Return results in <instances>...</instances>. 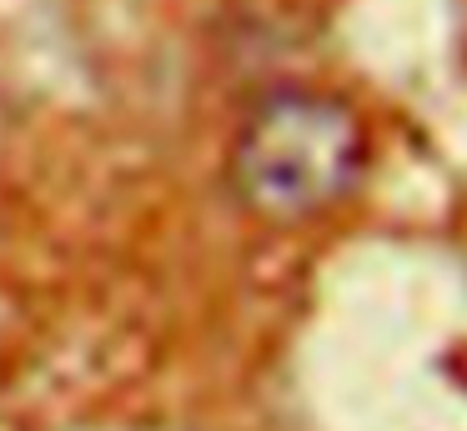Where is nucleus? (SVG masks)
I'll return each instance as SVG.
<instances>
[{"label": "nucleus", "instance_id": "obj_1", "mask_svg": "<svg viewBox=\"0 0 467 431\" xmlns=\"http://www.w3.org/2000/svg\"><path fill=\"white\" fill-rule=\"evenodd\" d=\"M372 140L352 100L317 86L266 90L236 126L226 176L266 226H302L337 210L367 176Z\"/></svg>", "mask_w": 467, "mask_h": 431}]
</instances>
